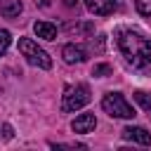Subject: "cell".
<instances>
[{
    "label": "cell",
    "instance_id": "e0dca14e",
    "mask_svg": "<svg viewBox=\"0 0 151 151\" xmlns=\"http://www.w3.org/2000/svg\"><path fill=\"white\" fill-rule=\"evenodd\" d=\"M66 7H78V0H64Z\"/></svg>",
    "mask_w": 151,
    "mask_h": 151
},
{
    "label": "cell",
    "instance_id": "8992f818",
    "mask_svg": "<svg viewBox=\"0 0 151 151\" xmlns=\"http://www.w3.org/2000/svg\"><path fill=\"white\" fill-rule=\"evenodd\" d=\"M85 2V7L92 12V14H97V17H109L116 7H118V0H83Z\"/></svg>",
    "mask_w": 151,
    "mask_h": 151
},
{
    "label": "cell",
    "instance_id": "7a4b0ae2",
    "mask_svg": "<svg viewBox=\"0 0 151 151\" xmlns=\"http://www.w3.org/2000/svg\"><path fill=\"white\" fill-rule=\"evenodd\" d=\"M90 99H92V94H90V87H87L85 83L66 85V87H64V99H61V111H64V113L78 111V109H83Z\"/></svg>",
    "mask_w": 151,
    "mask_h": 151
},
{
    "label": "cell",
    "instance_id": "52a82bcc",
    "mask_svg": "<svg viewBox=\"0 0 151 151\" xmlns=\"http://www.w3.org/2000/svg\"><path fill=\"white\" fill-rule=\"evenodd\" d=\"M61 57H64L66 64H83L87 59V52H85V47L71 42V45H64L61 47Z\"/></svg>",
    "mask_w": 151,
    "mask_h": 151
},
{
    "label": "cell",
    "instance_id": "5bb4252c",
    "mask_svg": "<svg viewBox=\"0 0 151 151\" xmlns=\"http://www.w3.org/2000/svg\"><path fill=\"white\" fill-rule=\"evenodd\" d=\"M9 40H12V35H9V31H5V28H0V57L7 52V47H9Z\"/></svg>",
    "mask_w": 151,
    "mask_h": 151
},
{
    "label": "cell",
    "instance_id": "9a60e30c",
    "mask_svg": "<svg viewBox=\"0 0 151 151\" xmlns=\"http://www.w3.org/2000/svg\"><path fill=\"white\" fill-rule=\"evenodd\" d=\"M137 5V12L144 14V17H151V0H134Z\"/></svg>",
    "mask_w": 151,
    "mask_h": 151
},
{
    "label": "cell",
    "instance_id": "30bf717a",
    "mask_svg": "<svg viewBox=\"0 0 151 151\" xmlns=\"http://www.w3.org/2000/svg\"><path fill=\"white\" fill-rule=\"evenodd\" d=\"M33 31H35V35L42 38V40H54V38H57V26L50 24V21H35V24H33Z\"/></svg>",
    "mask_w": 151,
    "mask_h": 151
},
{
    "label": "cell",
    "instance_id": "ba28073f",
    "mask_svg": "<svg viewBox=\"0 0 151 151\" xmlns=\"http://www.w3.org/2000/svg\"><path fill=\"white\" fill-rule=\"evenodd\" d=\"M71 127H73V132H78V134L94 132V127H97V118H94V113H80V116L71 123Z\"/></svg>",
    "mask_w": 151,
    "mask_h": 151
},
{
    "label": "cell",
    "instance_id": "6da1fadb",
    "mask_svg": "<svg viewBox=\"0 0 151 151\" xmlns=\"http://www.w3.org/2000/svg\"><path fill=\"white\" fill-rule=\"evenodd\" d=\"M116 45H118L125 64L132 71H137V73L151 71V40L146 35H142L134 28H118Z\"/></svg>",
    "mask_w": 151,
    "mask_h": 151
},
{
    "label": "cell",
    "instance_id": "5b68a950",
    "mask_svg": "<svg viewBox=\"0 0 151 151\" xmlns=\"http://www.w3.org/2000/svg\"><path fill=\"white\" fill-rule=\"evenodd\" d=\"M120 137L127 139V142H134V144H142V146H149L151 144V134L142 127V125H127L120 130Z\"/></svg>",
    "mask_w": 151,
    "mask_h": 151
},
{
    "label": "cell",
    "instance_id": "9c48e42d",
    "mask_svg": "<svg viewBox=\"0 0 151 151\" xmlns=\"http://www.w3.org/2000/svg\"><path fill=\"white\" fill-rule=\"evenodd\" d=\"M64 31L71 33V35L76 33V35H83V38H85V35L94 33V24H92V21H71V24L64 26Z\"/></svg>",
    "mask_w": 151,
    "mask_h": 151
},
{
    "label": "cell",
    "instance_id": "3957f363",
    "mask_svg": "<svg viewBox=\"0 0 151 151\" xmlns=\"http://www.w3.org/2000/svg\"><path fill=\"white\" fill-rule=\"evenodd\" d=\"M19 52L26 57V61H28L31 66H38V68H45V71L52 68V57H50L42 47H38L35 40L21 38V40H19Z\"/></svg>",
    "mask_w": 151,
    "mask_h": 151
},
{
    "label": "cell",
    "instance_id": "2e32d148",
    "mask_svg": "<svg viewBox=\"0 0 151 151\" xmlns=\"http://www.w3.org/2000/svg\"><path fill=\"white\" fill-rule=\"evenodd\" d=\"M2 137H5V139H12V137H14V130H12V125H9V123H5V125H2Z\"/></svg>",
    "mask_w": 151,
    "mask_h": 151
},
{
    "label": "cell",
    "instance_id": "8fae6325",
    "mask_svg": "<svg viewBox=\"0 0 151 151\" xmlns=\"http://www.w3.org/2000/svg\"><path fill=\"white\" fill-rule=\"evenodd\" d=\"M21 9H24L21 0H0V14H2V17H7V19L19 17V14H21Z\"/></svg>",
    "mask_w": 151,
    "mask_h": 151
},
{
    "label": "cell",
    "instance_id": "7c38bea8",
    "mask_svg": "<svg viewBox=\"0 0 151 151\" xmlns=\"http://www.w3.org/2000/svg\"><path fill=\"white\" fill-rule=\"evenodd\" d=\"M132 97H134V101H137V104H139L144 111H151V94H149V92H144V90H137Z\"/></svg>",
    "mask_w": 151,
    "mask_h": 151
},
{
    "label": "cell",
    "instance_id": "ac0fdd59",
    "mask_svg": "<svg viewBox=\"0 0 151 151\" xmlns=\"http://www.w3.org/2000/svg\"><path fill=\"white\" fill-rule=\"evenodd\" d=\"M149 116H151V111H149Z\"/></svg>",
    "mask_w": 151,
    "mask_h": 151
},
{
    "label": "cell",
    "instance_id": "4fadbf2b",
    "mask_svg": "<svg viewBox=\"0 0 151 151\" xmlns=\"http://www.w3.org/2000/svg\"><path fill=\"white\" fill-rule=\"evenodd\" d=\"M113 73V68L109 66V64H94L92 66V76L94 78H106V76H111Z\"/></svg>",
    "mask_w": 151,
    "mask_h": 151
},
{
    "label": "cell",
    "instance_id": "277c9868",
    "mask_svg": "<svg viewBox=\"0 0 151 151\" xmlns=\"http://www.w3.org/2000/svg\"><path fill=\"white\" fill-rule=\"evenodd\" d=\"M101 109L111 116V118H134V109L127 104V99L120 92H106L101 99Z\"/></svg>",
    "mask_w": 151,
    "mask_h": 151
}]
</instances>
